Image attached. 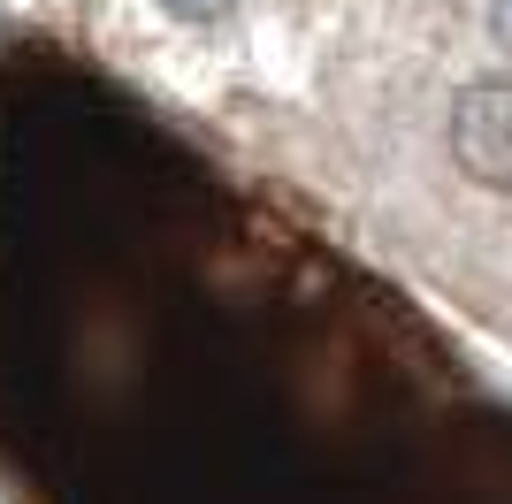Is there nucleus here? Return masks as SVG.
I'll return each instance as SVG.
<instances>
[{
  "label": "nucleus",
  "instance_id": "f257e3e1",
  "mask_svg": "<svg viewBox=\"0 0 512 504\" xmlns=\"http://www.w3.org/2000/svg\"><path fill=\"white\" fill-rule=\"evenodd\" d=\"M444 153L459 184L512 191V77H467L444 107Z\"/></svg>",
  "mask_w": 512,
  "mask_h": 504
},
{
  "label": "nucleus",
  "instance_id": "f03ea898",
  "mask_svg": "<svg viewBox=\"0 0 512 504\" xmlns=\"http://www.w3.org/2000/svg\"><path fill=\"white\" fill-rule=\"evenodd\" d=\"M161 23H176V31H230L253 0H146Z\"/></svg>",
  "mask_w": 512,
  "mask_h": 504
},
{
  "label": "nucleus",
  "instance_id": "7ed1b4c3",
  "mask_svg": "<svg viewBox=\"0 0 512 504\" xmlns=\"http://www.w3.org/2000/svg\"><path fill=\"white\" fill-rule=\"evenodd\" d=\"M482 39L512 62V0H482Z\"/></svg>",
  "mask_w": 512,
  "mask_h": 504
}]
</instances>
